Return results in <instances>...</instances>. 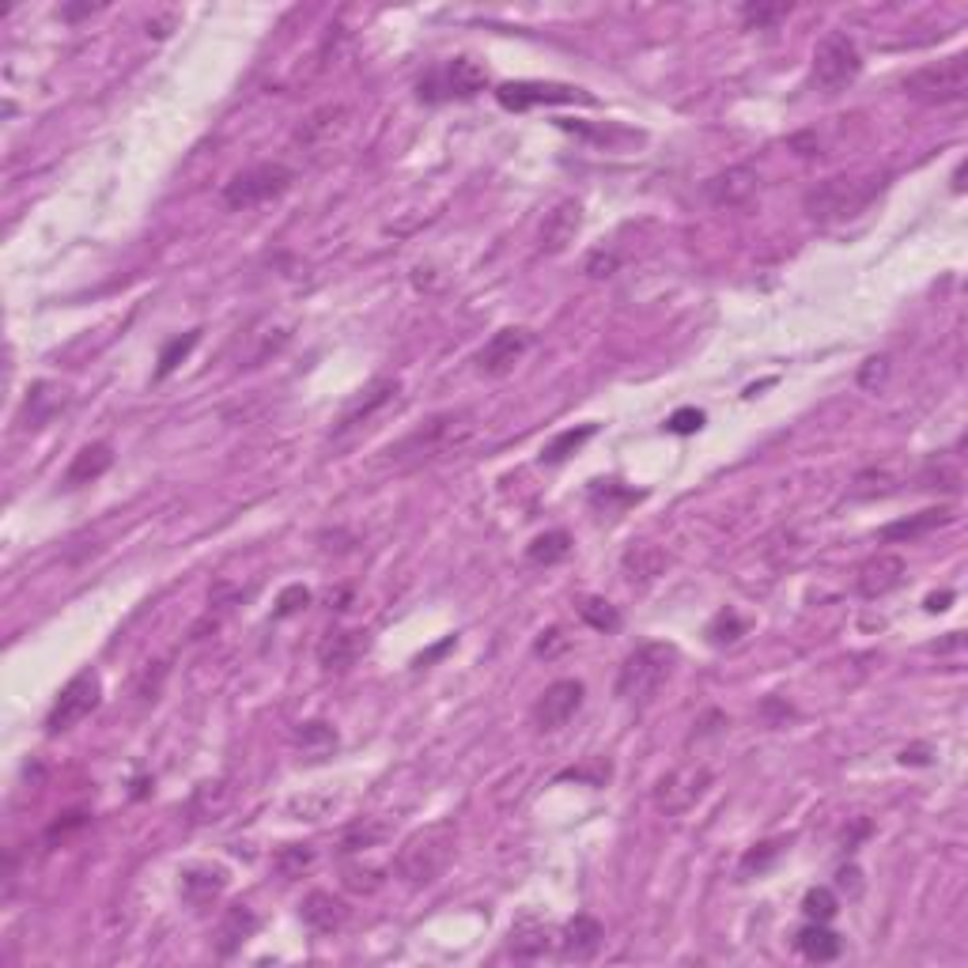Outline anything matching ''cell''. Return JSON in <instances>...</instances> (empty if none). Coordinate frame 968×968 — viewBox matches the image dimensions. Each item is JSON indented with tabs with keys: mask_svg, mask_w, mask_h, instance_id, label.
Instances as JSON below:
<instances>
[{
	"mask_svg": "<svg viewBox=\"0 0 968 968\" xmlns=\"http://www.w3.org/2000/svg\"><path fill=\"white\" fill-rule=\"evenodd\" d=\"M382 836H387V825H379V822H359V825H352L349 833H344V843H341V848H344V851H364V848H371L375 840H382Z\"/></svg>",
	"mask_w": 968,
	"mask_h": 968,
	"instance_id": "38",
	"label": "cell"
},
{
	"mask_svg": "<svg viewBox=\"0 0 968 968\" xmlns=\"http://www.w3.org/2000/svg\"><path fill=\"white\" fill-rule=\"evenodd\" d=\"M295 742H299L303 749L318 760V757H326L330 749H338V730H333L330 723H303L299 734H295Z\"/></svg>",
	"mask_w": 968,
	"mask_h": 968,
	"instance_id": "30",
	"label": "cell"
},
{
	"mask_svg": "<svg viewBox=\"0 0 968 968\" xmlns=\"http://www.w3.org/2000/svg\"><path fill=\"white\" fill-rule=\"evenodd\" d=\"M310 863H315V851L307 843H284L273 855V871L281 877H299L303 871H310Z\"/></svg>",
	"mask_w": 968,
	"mask_h": 968,
	"instance_id": "32",
	"label": "cell"
},
{
	"mask_svg": "<svg viewBox=\"0 0 968 968\" xmlns=\"http://www.w3.org/2000/svg\"><path fill=\"white\" fill-rule=\"evenodd\" d=\"M594 436H598V424H579V428L560 432V436H556L553 442H545V450H541V462H545V465L564 462V458H571L582 447V442L594 439Z\"/></svg>",
	"mask_w": 968,
	"mask_h": 968,
	"instance_id": "29",
	"label": "cell"
},
{
	"mask_svg": "<svg viewBox=\"0 0 968 968\" xmlns=\"http://www.w3.org/2000/svg\"><path fill=\"white\" fill-rule=\"evenodd\" d=\"M859 72H863V57H859L855 38L843 35V31H828L814 49V84L836 95L848 84H855Z\"/></svg>",
	"mask_w": 968,
	"mask_h": 968,
	"instance_id": "7",
	"label": "cell"
},
{
	"mask_svg": "<svg viewBox=\"0 0 968 968\" xmlns=\"http://www.w3.org/2000/svg\"><path fill=\"white\" fill-rule=\"evenodd\" d=\"M571 553V533L568 530H548L541 538H533L527 545V560L538 564V568H553V564L568 560Z\"/></svg>",
	"mask_w": 968,
	"mask_h": 968,
	"instance_id": "28",
	"label": "cell"
},
{
	"mask_svg": "<svg viewBox=\"0 0 968 968\" xmlns=\"http://www.w3.org/2000/svg\"><path fill=\"white\" fill-rule=\"evenodd\" d=\"M791 15V4H745L742 8V20L745 27H757V31H772L779 20Z\"/></svg>",
	"mask_w": 968,
	"mask_h": 968,
	"instance_id": "36",
	"label": "cell"
},
{
	"mask_svg": "<svg viewBox=\"0 0 968 968\" xmlns=\"http://www.w3.org/2000/svg\"><path fill=\"white\" fill-rule=\"evenodd\" d=\"M802 912H806V920H814V923H828L836 912H840V900H836V893L828 889V885H817V889H810L806 897H802Z\"/></svg>",
	"mask_w": 968,
	"mask_h": 968,
	"instance_id": "34",
	"label": "cell"
},
{
	"mask_svg": "<svg viewBox=\"0 0 968 968\" xmlns=\"http://www.w3.org/2000/svg\"><path fill=\"white\" fill-rule=\"evenodd\" d=\"M253 931H258V916H253L246 905H232V908H227V912H224V920H220L216 954H220V957H232L246 939H253Z\"/></svg>",
	"mask_w": 968,
	"mask_h": 968,
	"instance_id": "25",
	"label": "cell"
},
{
	"mask_svg": "<svg viewBox=\"0 0 968 968\" xmlns=\"http://www.w3.org/2000/svg\"><path fill=\"white\" fill-rule=\"evenodd\" d=\"M530 349H533V333L522 330V326L492 333L488 344L477 352V371L488 375V379H504V375L515 371V364H519Z\"/></svg>",
	"mask_w": 968,
	"mask_h": 968,
	"instance_id": "12",
	"label": "cell"
},
{
	"mask_svg": "<svg viewBox=\"0 0 968 968\" xmlns=\"http://www.w3.org/2000/svg\"><path fill=\"white\" fill-rule=\"evenodd\" d=\"M905 560L897 553H877L859 568V594L863 598H882L889 590H897L905 582Z\"/></svg>",
	"mask_w": 968,
	"mask_h": 968,
	"instance_id": "17",
	"label": "cell"
},
{
	"mask_svg": "<svg viewBox=\"0 0 968 968\" xmlns=\"http://www.w3.org/2000/svg\"><path fill=\"white\" fill-rule=\"evenodd\" d=\"M197 341H201V330H190L186 338H175L167 344V349L160 352V367H155V379H167L170 371H175L178 364H182L186 356L197 349Z\"/></svg>",
	"mask_w": 968,
	"mask_h": 968,
	"instance_id": "35",
	"label": "cell"
},
{
	"mask_svg": "<svg viewBox=\"0 0 968 968\" xmlns=\"http://www.w3.org/2000/svg\"><path fill=\"white\" fill-rule=\"evenodd\" d=\"M367 651V631H330L318 647V662L330 674H344L359 662V654Z\"/></svg>",
	"mask_w": 968,
	"mask_h": 968,
	"instance_id": "19",
	"label": "cell"
},
{
	"mask_svg": "<svg viewBox=\"0 0 968 968\" xmlns=\"http://www.w3.org/2000/svg\"><path fill=\"white\" fill-rule=\"evenodd\" d=\"M484 84H488V72L473 57H455V61H442L424 72L416 95H421V103H447V98H473L484 92Z\"/></svg>",
	"mask_w": 968,
	"mask_h": 968,
	"instance_id": "8",
	"label": "cell"
},
{
	"mask_svg": "<svg viewBox=\"0 0 968 968\" xmlns=\"http://www.w3.org/2000/svg\"><path fill=\"white\" fill-rule=\"evenodd\" d=\"M885 190V178H825L814 190L802 197V209L817 224H833V220L859 216L871 209V201Z\"/></svg>",
	"mask_w": 968,
	"mask_h": 968,
	"instance_id": "3",
	"label": "cell"
},
{
	"mask_svg": "<svg viewBox=\"0 0 968 968\" xmlns=\"http://www.w3.org/2000/svg\"><path fill=\"white\" fill-rule=\"evenodd\" d=\"M700 428H704L700 409H677V413L670 416V424H666V432H674V436H696Z\"/></svg>",
	"mask_w": 968,
	"mask_h": 968,
	"instance_id": "41",
	"label": "cell"
},
{
	"mask_svg": "<svg viewBox=\"0 0 968 968\" xmlns=\"http://www.w3.org/2000/svg\"><path fill=\"white\" fill-rule=\"evenodd\" d=\"M548 946H553V934H548V923L538 920V916H522L511 926V954L519 961H533V957H545Z\"/></svg>",
	"mask_w": 968,
	"mask_h": 968,
	"instance_id": "23",
	"label": "cell"
},
{
	"mask_svg": "<svg viewBox=\"0 0 968 968\" xmlns=\"http://www.w3.org/2000/svg\"><path fill=\"white\" fill-rule=\"evenodd\" d=\"M704 636H708V644H716V647L737 644V639L745 636V621L737 617L734 610H719L716 617H711V625H708V631H704Z\"/></svg>",
	"mask_w": 968,
	"mask_h": 968,
	"instance_id": "33",
	"label": "cell"
},
{
	"mask_svg": "<svg viewBox=\"0 0 968 968\" xmlns=\"http://www.w3.org/2000/svg\"><path fill=\"white\" fill-rule=\"evenodd\" d=\"M582 227V204L576 201V197H568V201H560L553 212L545 216V224H541V253H564L571 243H576Z\"/></svg>",
	"mask_w": 968,
	"mask_h": 968,
	"instance_id": "16",
	"label": "cell"
},
{
	"mask_svg": "<svg viewBox=\"0 0 968 968\" xmlns=\"http://www.w3.org/2000/svg\"><path fill=\"white\" fill-rule=\"evenodd\" d=\"M794 946H799V954L806 957V961H817V965H828V961H836V957L843 954L840 934L828 931L825 923H814V920H810V926H802L799 939H794Z\"/></svg>",
	"mask_w": 968,
	"mask_h": 968,
	"instance_id": "24",
	"label": "cell"
},
{
	"mask_svg": "<svg viewBox=\"0 0 968 968\" xmlns=\"http://www.w3.org/2000/svg\"><path fill=\"white\" fill-rule=\"evenodd\" d=\"M949 598H954V594H949V590H946V594H931V598H926V610H931V613L946 610V602H949Z\"/></svg>",
	"mask_w": 968,
	"mask_h": 968,
	"instance_id": "46",
	"label": "cell"
},
{
	"mask_svg": "<svg viewBox=\"0 0 968 968\" xmlns=\"http://www.w3.org/2000/svg\"><path fill=\"white\" fill-rule=\"evenodd\" d=\"M885 375H889V356H874V359H866V367H863V375H859V382H863L866 390H874L877 382L885 379Z\"/></svg>",
	"mask_w": 968,
	"mask_h": 968,
	"instance_id": "43",
	"label": "cell"
},
{
	"mask_svg": "<svg viewBox=\"0 0 968 968\" xmlns=\"http://www.w3.org/2000/svg\"><path fill=\"white\" fill-rule=\"evenodd\" d=\"M98 700H103V681H98L95 670H84V674H76L57 693L54 708L46 716V730L49 734H64V730L80 727L98 708Z\"/></svg>",
	"mask_w": 968,
	"mask_h": 968,
	"instance_id": "9",
	"label": "cell"
},
{
	"mask_svg": "<svg viewBox=\"0 0 968 968\" xmlns=\"http://www.w3.org/2000/svg\"><path fill=\"white\" fill-rule=\"evenodd\" d=\"M605 939V926L594 920V916H576V920H568V926L560 931V954L568 957V961H590V957L598 954V946H602Z\"/></svg>",
	"mask_w": 968,
	"mask_h": 968,
	"instance_id": "20",
	"label": "cell"
},
{
	"mask_svg": "<svg viewBox=\"0 0 968 968\" xmlns=\"http://www.w3.org/2000/svg\"><path fill=\"white\" fill-rule=\"evenodd\" d=\"M393 393H398V382H393V379H379V382H371V387H367L364 398H359L356 405H349V409H344V413H341L338 436H344V432H352V428H356V424H364L367 416L375 413V409H382V405H387V401L393 398Z\"/></svg>",
	"mask_w": 968,
	"mask_h": 968,
	"instance_id": "27",
	"label": "cell"
},
{
	"mask_svg": "<svg viewBox=\"0 0 968 968\" xmlns=\"http://www.w3.org/2000/svg\"><path fill=\"white\" fill-rule=\"evenodd\" d=\"M753 193H757V170H753L749 163L727 167L723 175L704 182V197H708L716 209H737V204H745Z\"/></svg>",
	"mask_w": 968,
	"mask_h": 968,
	"instance_id": "15",
	"label": "cell"
},
{
	"mask_svg": "<svg viewBox=\"0 0 968 968\" xmlns=\"http://www.w3.org/2000/svg\"><path fill=\"white\" fill-rule=\"evenodd\" d=\"M670 556L662 553L659 545H651V541H639V545H631L625 553V560H621V568H625V576L631 587H647V582H654L666 571Z\"/></svg>",
	"mask_w": 968,
	"mask_h": 968,
	"instance_id": "22",
	"label": "cell"
},
{
	"mask_svg": "<svg viewBox=\"0 0 968 968\" xmlns=\"http://www.w3.org/2000/svg\"><path fill=\"white\" fill-rule=\"evenodd\" d=\"M711 787V772L704 765H681L674 772H666L654 783V806L662 814H685L696 802L708 794Z\"/></svg>",
	"mask_w": 968,
	"mask_h": 968,
	"instance_id": "11",
	"label": "cell"
},
{
	"mask_svg": "<svg viewBox=\"0 0 968 968\" xmlns=\"http://www.w3.org/2000/svg\"><path fill=\"white\" fill-rule=\"evenodd\" d=\"M98 8H103V4H84V8H61V15H64V20H80V15H92V12H98Z\"/></svg>",
	"mask_w": 968,
	"mask_h": 968,
	"instance_id": "45",
	"label": "cell"
},
{
	"mask_svg": "<svg viewBox=\"0 0 968 968\" xmlns=\"http://www.w3.org/2000/svg\"><path fill=\"white\" fill-rule=\"evenodd\" d=\"M224 889H227L224 866H190V871H182V900L190 908H209L212 900H220Z\"/></svg>",
	"mask_w": 968,
	"mask_h": 968,
	"instance_id": "21",
	"label": "cell"
},
{
	"mask_svg": "<svg viewBox=\"0 0 968 968\" xmlns=\"http://www.w3.org/2000/svg\"><path fill=\"white\" fill-rule=\"evenodd\" d=\"M579 708H582V681L576 677L553 681V685L538 696V704H533V723L548 734V730H560Z\"/></svg>",
	"mask_w": 968,
	"mask_h": 968,
	"instance_id": "13",
	"label": "cell"
},
{
	"mask_svg": "<svg viewBox=\"0 0 968 968\" xmlns=\"http://www.w3.org/2000/svg\"><path fill=\"white\" fill-rule=\"evenodd\" d=\"M114 465V447L110 442H87V447H80L76 455H72L69 470H64L61 477V488H84V484H92L103 477L106 470Z\"/></svg>",
	"mask_w": 968,
	"mask_h": 968,
	"instance_id": "18",
	"label": "cell"
},
{
	"mask_svg": "<svg viewBox=\"0 0 968 968\" xmlns=\"http://www.w3.org/2000/svg\"><path fill=\"white\" fill-rule=\"evenodd\" d=\"M295 182V170L284 163H253V167L239 170L232 182L224 186V204L232 212H250L265 201H276L281 193H288Z\"/></svg>",
	"mask_w": 968,
	"mask_h": 968,
	"instance_id": "6",
	"label": "cell"
},
{
	"mask_svg": "<svg viewBox=\"0 0 968 968\" xmlns=\"http://www.w3.org/2000/svg\"><path fill=\"white\" fill-rule=\"evenodd\" d=\"M949 519H954L949 507H931V511H920V515H912V519H900V522L882 527V541H916V538H923V533L946 527Z\"/></svg>",
	"mask_w": 968,
	"mask_h": 968,
	"instance_id": "26",
	"label": "cell"
},
{
	"mask_svg": "<svg viewBox=\"0 0 968 968\" xmlns=\"http://www.w3.org/2000/svg\"><path fill=\"white\" fill-rule=\"evenodd\" d=\"M496 103L504 110H533V106H564V103H594L582 87L571 84H545V80H515L496 87Z\"/></svg>",
	"mask_w": 968,
	"mask_h": 968,
	"instance_id": "10",
	"label": "cell"
},
{
	"mask_svg": "<svg viewBox=\"0 0 968 968\" xmlns=\"http://www.w3.org/2000/svg\"><path fill=\"white\" fill-rule=\"evenodd\" d=\"M307 602H310V590H307V587H299V582H295V587H288L281 598H276V610H273V617H276V621L292 617V613L307 610Z\"/></svg>",
	"mask_w": 968,
	"mask_h": 968,
	"instance_id": "40",
	"label": "cell"
},
{
	"mask_svg": "<svg viewBox=\"0 0 968 968\" xmlns=\"http://www.w3.org/2000/svg\"><path fill=\"white\" fill-rule=\"evenodd\" d=\"M579 617L587 621L594 631H617L621 628V613L617 605H610L605 598H582L579 602Z\"/></svg>",
	"mask_w": 968,
	"mask_h": 968,
	"instance_id": "31",
	"label": "cell"
},
{
	"mask_svg": "<svg viewBox=\"0 0 968 968\" xmlns=\"http://www.w3.org/2000/svg\"><path fill=\"white\" fill-rule=\"evenodd\" d=\"M840 889L851 893V897H859V889H863V874H859L855 866H843V871H840Z\"/></svg>",
	"mask_w": 968,
	"mask_h": 968,
	"instance_id": "44",
	"label": "cell"
},
{
	"mask_svg": "<svg viewBox=\"0 0 968 968\" xmlns=\"http://www.w3.org/2000/svg\"><path fill=\"white\" fill-rule=\"evenodd\" d=\"M617 273V253H605V250H594L587 258V276H594V281H605V276Z\"/></svg>",
	"mask_w": 968,
	"mask_h": 968,
	"instance_id": "42",
	"label": "cell"
},
{
	"mask_svg": "<svg viewBox=\"0 0 968 968\" xmlns=\"http://www.w3.org/2000/svg\"><path fill=\"white\" fill-rule=\"evenodd\" d=\"M455 822H432L424 828H416L413 836H405V843L398 848V859H393V871H398L401 882L409 885H432L436 877L447 871L450 855H455Z\"/></svg>",
	"mask_w": 968,
	"mask_h": 968,
	"instance_id": "2",
	"label": "cell"
},
{
	"mask_svg": "<svg viewBox=\"0 0 968 968\" xmlns=\"http://www.w3.org/2000/svg\"><path fill=\"white\" fill-rule=\"evenodd\" d=\"M477 432V413L473 409H455V413H439L432 421H424L416 432H409L401 442H393L387 450L393 465H424L450 458L465 447Z\"/></svg>",
	"mask_w": 968,
	"mask_h": 968,
	"instance_id": "1",
	"label": "cell"
},
{
	"mask_svg": "<svg viewBox=\"0 0 968 968\" xmlns=\"http://www.w3.org/2000/svg\"><path fill=\"white\" fill-rule=\"evenodd\" d=\"M779 851H783V848H779L776 840H772V843H757V848H753V851H745V859H742V874H745V877H749L753 871L765 874L768 866H772L776 859H779Z\"/></svg>",
	"mask_w": 968,
	"mask_h": 968,
	"instance_id": "39",
	"label": "cell"
},
{
	"mask_svg": "<svg viewBox=\"0 0 968 968\" xmlns=\"http://www.w3.org/2000/svg\"><path fill=\"white\" fill-rule=\"evenodd\" d=\"M905 95L923 106H954L968 95V57L954 54L939 64H926L905 76Z\"/></svg>",
	"mask_w": 968,
	"mask_h": 968,
	"instance_id": "5",
	"label": "cell"
},
{
	"mask_svg": "<svg viewBox=\"0 0 968 968\" xmlns=\"http://www.w3.org/2000/svg\"><path fill=\"white\" fill-rule=\"evenodd\" d=\"M299 920L303 926H307L315 939H330V934H338L344 923H349V908H344V900H338L333 893H307L299 905Z\"/></svg>",
	"mask_w": 968,
	"mask_h": 968,
	"instance_id": "14",
	"label": "cell"
},
{
	"mask_svg": "<svg viewBox=\"0 0 968 968\" xmlns=\"http://www.w3.org/2000/svg\"><path fill=\"white\" fill-rule=\"evenodd\" d=\"M677 662V651L670 644H639L636 651L621 662L617 674V696L628 704H647L662 688Z\"/></svg>",
	"mask_w": 968,
	"mask_h": 968,
	"instance_id": "4",
	"label": "cell"
},
{
	"mask_svg": "<svg viewBox=\"0 0 968 968\" xmlns=\"http://www.w3.org/2000/svg\"><path fill=\"white\" fill-rule=\"evenodd\" d=\"M613 776V765L602 757H594L590 765H579V768H568V772H560L556 779H576V783H590V787H605Z\"/></svg>",
	"mask_w": 968,
	"mask_h": 968,
	"instance_id": "37",
	"label": "cell"
}]
</instances>
